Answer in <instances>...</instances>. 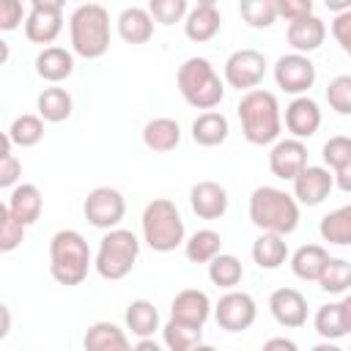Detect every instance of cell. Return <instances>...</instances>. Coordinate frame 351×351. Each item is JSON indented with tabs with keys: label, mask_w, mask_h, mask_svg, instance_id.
<instances>
[{
	"label": "cell",
	"mask_w": 351,
	"mask_h": 351,
	"mask_svg": "<svg viewBox=\"0 0 351 351\" xmlns=\"http://www.w3.org/2000/svg\"><path fill=\"white\" fill-rule=\"evenodd\" d=\"M315 332L324 337V340H340L346 332V324H343V313H340V302L337 304H321L318 313H315Z\"/></svg>",
	"instance_id": "d590c367"
},
{
	"label": "cell",
	"mask_w": 351,
	"mask_h": 351,
	"mask_svg": "<svg viewBox=\"0 0 351 351\" xmlns=\"http://www.w3.org/2000/svg\"><path fill=\"white\" fill-rule=\"evenodd\" d=\"M321 126V110L310 96H296L285 107V129L293 134V140H307Z\"/></svg>",
	"instance_id": "d6986e66"
},
{
	"label": "cell",
	"mask_w": 351,
	"mask_h": 351,
	"mask_svg": "<svg viewBox=\"0 0 351 351\" xmlns=\"http://www.w3.org/2000/svg\"><path fill=\"white\" fill-rule=\"evenodd\" d=\"M137 255H140L137 236L132 230L115 228V230H107L104 233L93 266H96L99 277H104V280H123L134 269Z\"/></svg>",
	"instance_id": "52a82bcc"
},
{
	"label": "cell",
	"mask_w": 351,
	"mask_h": 351,
	"mask_svg": "<svg viewBox=\"0 0 351 351\" xmlns=\"http://www.w3.org/2000/svg\"><path fill=\"white\" fill-rule=\"evenodd\" d=\"M132 351H162V346L154 337H148V340H140L137 346H132Z\"/></svg>",
	"instance_id": "f907efd6"
},
{
	"label": "cell",
	"mask_w": 351,
	"mask_h": 351,
	"mask_svg": "<svg viewBox=\"0 0 351 351\" xmlns=\"http://www.w3.org/2000/svg\"><path fill=\"white\" fill-rule=\"evenodd\" d=\"M255 315H258L255 299L244 291H228L214 304V318L225 332H247L255 324Z\"/></svg>",
	"instance_id": "7c38bea8"
},
{
	"label": "cell",
	"mask_w": 351,
	"mask_h": 351,
	"mask_svg": "<svg viewBox=\"0 0 351 351\" xmlns=\"http://www.w3.org/2000/svg\"><path fill=\"white\" fill-rule=\"evenodd\" d=\"M192 351H217V348H214V346H208V343H197Z\"/></svg>",
	"instance_id": "11a10c76"
},
{
	"label": "cell",
	"mask_w": 351,
	"mask_h": 351,
	"mask_svg": "<svg viewBox=\"0 0 351 351\" xmlns=\"http://www.w3.org/2000/svg\"><path fill=\"white\" fill-rule=\"evenodd\" d=\"M326 101L337 115H351V74H340L326 85Z\"/></svg>",
	"instance_id": "ab89813d"
},
{
	"label": "cell",
	"mask_w": 351,
	"mask_h": 351,
	"mask_svg": "<svg viewBox=\"0 0 351 351\" xmlns=\"http://www.w3.org/2000/svg\"><path fill=\"white\" fill-rule=\"evenodd\" d=\"M5 206H8V211L27 228V225L38 222L41 208H44V197H41V192H38L36 184H16V186L11 189Z\"/></svg>",
	"instance_id": "44dd1931"
},
{
	"label": "cell",
	"mask_w": 351,
	"mask_h": 351,
	"mask_svg": "<svg viewBox=\"0 0 351 351\" xmlns=\"http://www.w3.org/2000/svg\"><path fill=\"white\" fill-rule=\"evenodd\" d=\"M335 186L343 192H351V162H346L340 170H335Z\"/></svg>",
	"instance_id": "c3c4849f"
},
{
	"label": "cell",
	"mask_w": 351,
	"mask_h": 351,
	"mask_svg": "<svg viewBox=\"0 0 351 351\" xmlns=\"http://www.w3.org/2000/svg\"><path fill=\"white\" fill-rule=\"evenodd\" d=\"M274 82L277 88H282L285 93L302 96L313 88L315 82V63L307 55L291 52V55H280L274 63Z\"/></svg>",
	"instance_id": "8fae6325"
},
{
	"label": "cell",
	"mask_w": 351,
	"mask_h": 351,
	"mask_svg": "<svg viewBox=\"0 0 351 351\" xmlns=\"http://www.w3.org/2000/svg\"><path fill=\"white\" fill-rule=\"evenodd\" d=\"M239 14L250 27H258V30L271 27L277 19V3L274 0H241Z\"/></svg>",
	"instance_id": "8d00e7d4"
},
{
	"label": "cell",
	"mask_w": 351,
	"mask_h": 351,
	"mask_svg": "<svg viewBox=\"0 0 351 351\" xmlns=\"http://www.w3.org/2000/svg\"><path fill=\"white\" fill-rule=\"evenodd\" d=\"M321 239L337 247H348L351 244V203L340 206L335 211H329L326 217H321Z\"/></svg>",
	"instance_id": "4dcf8cb0"
},
{
	"label": "cell",
	"mask_w": 351,
	"mask_h": 351,
	"mask_svg": "<svg viewBox=\"0 0 351 351\" xmlns=\"http://www.w3.org/2000/svg\"><path fill=\"white\" fill-rule=\"evenodd\" d=\"M313 14V0H277V16H285V22H299Z\"/></svg>",
	"instance_id": "7bdbcfd3"
},
{
	"label": "cell",
	"mask_w": 351,
	"mask_h": 351,
	"mask_svg": "<svg viewBox=\"0 0 351 351\" xmlns=\"http://www.w3.org/2000/svg\"><path fill=\"white\" fill-rule=\"evenodd\" d=\"M222 27V16H219V8L214 0H200L184 19V33L189 41L195 44H203V41H211Z\"/></svg>",
	"instance_id": "ac0fdd59"
},
{
	"label": "cell",
	"mask_w": 351,
	"mask_h": 351,
	"mask_svg": "<svg viewBox=\"0 0 351 351\" xmlns=\"http://www.w3.org/2000/svg\"><path fill=\"white\" fill-rule=\"evenodd\" d=\"M324 162L332 167V170H340L346 162H351V137H329L324 143Z\"/></svg>",
	"instance_id": "b9f144b4"
},
{
	"label": "cell",
	"mask_w": 351,
	"mask_h": 351,
	"mask_svg": "<svg viewBox=\"0 0 351 351\" xmlns=\"http://www.w3.org/2000/svg\"><path fill=\"white\" fill-rule=\"evenodd\" d=\"M63 30V3L60 0H33L25 16V36L33 44H52Z\"/></svg>",
	"instance_id": "9c48e42d"
},
{
	"label": "cell",
	"mask_w": 351,
	"mask_h": 351,
	"mask_svg": "<svg viewBox=\"0 0 351 351\" xmlns=\"http://www.w3.org/2000/svg\"><path fill=\"white\" fill-rule=\"evenodd\" d=\"M318 285L326 293H346L351 288V263L346 258H329Z\"/></svg>",
	"instance_id": "e575fe53"
},
{
	"label": "cell",
	"mask_w": 351,
	"mask_h": 351,
	"mask_svg": "<svg viewBox=\"0 0 351 351\" xmlns=\"http://www.w3.org/2000/svg\"><path fill=\"white\" fill-rule=\"evenodd\" d=\"M143 239L154 252H173L178 244H184V219L173 200L154 197L143 211Z\"/></svg>",
	"instance_id": "8992f818"
},
{
	"label": "cell",
	"mask_w": 351,
	"mask_h": 351,
	"mask_svg": "<svg viewBox=\"0 0 351 351\" xmlns=\"http://www.w3.org/2000/svg\"><path fill=\"white\" fill-rule=\"evenodd\" d=\"M239 121H241V134L252 145H269L280 137L282 118H280V104L271 90L255 88L239 99Z\"/></svg>",
	"instance_id": "6da1fadb"
},
{
	"label": "cell",
	"mask_w": 351,
	"mask_h": 351,
	"mask_svg": "<svg viewBox=\"0 0 351 351\" xmlns=\"http://www.w3.org/2000/svg\"><path fill=\"white\" fill-rule=\"evenodd\" d=\"M310 351H343L340 346H335L332 340H324V343H318V346H313Z\"/></svg>",
	"instance_id": "f5cc1de1"
},
{
	"label": "cell",
	"mask_w": 351,
	"mask_h": 351,
	"mask_svg": "<svg viewBox=\"0 0 351 351\" xmlns=\"http://www.w3.org/2000/svg\"><path fill=\"white\" fill-rule=\"evenodd\" d=\"M71 49L85 58L96 60L110 49V14L99 3H82L69 16Z\"/></svg>",
	"instance_id": "3957f363"
},
{
	"label": "cell",
	"mask_w": 351,
	"mask_h": 351,
	"mask_svg": "<svg viewBox=\"0 0 351 351\" xmlns=\"http://www.w3.org/2000/svg\"><path fill=\"white\" fill-rule=\"evenodd\" d=\"M36 74L47 82H63L74 74V55L63 47H44L36 55Z\"/></svg>",
	"instance_id": "7402d4cb"
},
{
	"label": "cell",
	"mask_w": 351,
	"mask_h": 351,
	"mask_svg": "<svg viewBox=\"0 0 351 351\" xmlns=\"http://www.w3.org/2000/svg\"><path fill=\"white\" fill-rule=\"evenodd\" d=\"M148 14L159 25H176V22L186 19L189 11H186V0H151Z\"/></svg>",
	"instance_id": "60d3db41"
},
{
	"label": "cell",
	"mask_w": 351,
	"mask_h": 351,
	"mask_svg": "<svg viewBox=\"0 0 351 351\" xmlns=\"http://www.w3.org/2000/svg\"><path fill=\"white\" fill-rule=\"evenodd\" d=\"M90 247L85 241L82 233L66 228V230H58L49 241V271L55 277V282L71 288V285H80L85 277H88V269H90Z\"/></svg>",
	"instance_id": "277c9868"
},
{
	"label": "cell",
	"mask_w": 351,
	"mask_h": 351,
	"mask_svg": "<svg viewBox=\"0 0 351 351\" xmlns=\"http://www.w3.org/2000/svg\"><path fill=\"white\" fill-rule=\"evenodd\" d=\"M118 36L126 44H145L154 36V16L148 14V8L140 5H129L121 11L118 16Z\"/></svg>",
	"instance_id": "603a6c76"
},
{
	"label": "cell",
	"mask_w": 351,
	"mask_h": 351,
	"mask_svg": "<svg viewBox=\"0 0 351 351\" xmlns=\"http://www.w3.org/2000/svg\"><path fill=\"white\" fill-rule=\"evenodd\" d=\"M189 206L200 219H219L228 211V189L217 181H197L189 189Z\"/></svg>",
	"instance_id": "e0dca14e"
},
{
	"label": "cell",
	"mask_w": 351,
	"mask_h": 351,
	"mask_svg": "<svg viewBox=\"0 0 351 351\" xmlns=\"http://www.w3.org/2000/svg\"><path fill=\"white\" fill-rule=\"evenodd\" d=\"M326 38V25L321 16L310 14L299 22H291L288 25V44L299 52V55H307V52H315Z\"/></svg>",
	"instance_id": "ffe728a7"
},
{
	"label": "cell",
	"mask_w": 351,
	"mask_h": 351,
	"mask_svg": "<svg viewBox=\"0 0 351 351\" xmlns=\"http://www.w3.org/2000/svg\"><path fill=\"white\" fill-rule=\"evenodd\" d=\"M230 134V123L222 112L211 110V112H200L195 121H192V140L197 145H206V148H214L219 143H225Z\"/></svg>",
	"instance_id": "d4e9b609"
},
{
	"label": "cell",
	"mask_w": 351,
	"mask_h": 351,
	"mask_svg": "<svg viewBox=\"0 0 351 351\" xmlns=\"http://www.w3.org/2000/svg\"><path fill=\"white\" fill-rule=\"evenodd\" d=\"M22 3L19 0H3L0 3V30H16L22 22Z\"/></svg>",
	"instance_id": "ee69618b"
},
{
	"label": "cell",
	"mask_w": 351,
	"mask_h": 351,
	"mask_svg": "<svg viewBox=\"0 0 351 351\" xmlns=\"http://www.w3.org/2000/svg\"><path fill=\"white\" fill-rule=\"evenodd\" d=\"M261 351H299V348H296V343L288 340V337H271V340L263 343Z\"/></svg>",
	"instance_id": "7dc6e473"
},
{
	"label": "cell",
	"mask_w": 351,
	"mask_h": 351,
	"mask_svg": "<svg viewBox=\"0 0 351 351\" xmlns=\"http://www.w3.org/2000/svg\"><path fill=\"white\" fill-rule=\"evenodd\" d=\"M250 219L261 233L288 236L299 228V203L277 186H258L250 195Z\"/></svg>",
	"instance_id": "7a4b0ae2"
},
{
	"label": "cell",
	"mask_w": 351,
	"mask_h": 351,
	"mask_svg": "<svg viewBox=\"0 0 351 351\" xmlns=\"http://www.w3.org/2000/svg\"><path fill=\"white\" fill-rule=\"evenodd\" d=\"M22 176V162L8 154V156H0V186H14Z\"/></svg>",
	"instance_id": "bcb514c9"
},
{
	"label": "cell",
	"mask_w": 351,
	"mask_h": 351,
	"mask_svg": "<svg viewBox=\"0 0 351 351\" xmlns=\"http://www.w3.org/2000/svg\"><path fill=\"white\" fill-rule=\"evenodd\" d=\"M200 332H203V329L184 326V324H178V321H173V318L162 326V337H165L167 351H192V348L200 343Z\"/></svg>",
	"instance_id": "74e56055"
},
{
	"label": "cell",
	"mask_w": 351,
	"mask_h": 351,
	"mask_svg": "<svg viewBox=\"0 0 351 351\" xmlns=\"http://www.w3.org/2000/svg\"><path fill=\"white\" fill-rule=\"evenodd\" d=\"M266 74V58L258 49H236L228 60H225V80L230 88L236 90H255L263 82Z\"/></svg>",
	"instance_id": "30bf717a"
},
{
	"label": "cell",
	"mask_w": 351,
	"mask_h": 351,
	"mask_svg": "<svg viewBox=\"0 0 351 351\" xmlns=\"http://www.w3.org/2000/svg\"><path fill=\"white\" fill-rule=\"evenodd\" d=\"M335 186V173L318 165H307L296 178H293V197L302 206H321Z\"/></svg>",
	"instance_id": "4fadbf2b"
},
{
	"label": "cell",
	"mask_w": 351,
	"mask_h": 351,
	"mask_svg": "<svg viewBox=\"0 0 351 351\" xmlns=\"http://www.w3.org/2000/svg\"><path fill=\"white\" fill-rule=\"evenodd\" d=\"M326 8H329V11H335V16H337V14H346V11H351V0H343V3L326 0Z\"/></svg>",
	"instance_id": "816d5d0a"
},
{
	"label": "cell",
	"mask_w": 351,
	"mask_h": 351,
	"mask_svg": "<svg viewBox=\"0 0 351 351\" xmlns=\"http://www.w3.org/2000/svg\"><path fill=\"white\" fill-rule=\"evenodd\" d=\"M340 313H343V324H346V332L351 335V293L340 302Z\"/></svg>",
	"instance_id": "681fc988"
},
{
	"label": "cell",
	"mask_w": 351,
	"mask_h": 351,
	"mask_svg": "<svg viewBox=\"0 0 351 351\" xmlns=\"http://www.w3.org/2000/svg\"><path fill=\"white\" fill-rule=\"evenodd\" d=\"M143 143L145 148L156 154H167L181 143V126L173 118H154L143 126Z\"/></svg>",
	"instance_id": "484cf974"
},
{
	"label": "cell",
	"mask_w": 351,
	"mask_h": 351,
	"mask_svg": "<svg viewBox=\"0 0 351 351\" xmlns=\"http://www.w3.org/2000/svg\"><path fill=\"white\" fill-rule=\"evenodd\" d=\"M82 214L85 219L99 228V230H115L126 214V200L118 189L112 186H96L88 192L85 203H82Z\"/></svg>",
	"instance_id": "ba28073f"
},
{
	"label": "cell",
	"mask_w": 351,
	"mask_h": 351,
	"mask_svg": "<svg viewBox=\"0 0 351 351\" xmlns=\"http://www.w3.org/2000/svg\"><path fill=\"white\" fill-rule=\"evenodd\" d=\"M123 318H126V329L132 335H137L140 340L154 337V332L159 329V310L148 299H134L126 307V315Z\"/></svg>",
	"instance_id": "83f0119b"
},
{
	"label": "cell",
	"mask_w": 351,
	"mask_h": 351,
	"mask_svg": "<svg viewBox=\"0 0 351 351\" xmlns=\"http://www.w3.org/2000/svg\"><path fill=\"white\" fill-rule=\"evenodd\" d=\"M332 36H335V41L343 47V52L351 55V11L337 14V16L332 19Z\"/></svg>",
	"instance_id": "f6af8a7d"
},
{
	"label": "cell",
	"mask_w": 351,
	"mask_h": 351,
	"mask_svg": "<svg viewBox=\"0 0 351 351\" xmlns=\"http://www.w3.org/2000/svg\"><path fill=\"white\" fill-rule=\"evenodd\" d=\"M329 263V252L321 247V244H302L293 258H291V269L299 280H321L324 269Z\"/></svg>",
	"instance_id": "4316f807"
},
{
	"label": "cell",
	"mask_w": 351,
	"mask_h": 351,
	"mask_svg": "<svg viewBox=\"0 0 351 351\" xmlns=\"http://www.w3.org/2000/svg\"><path fill=\"white\" fill-rule=\"evenodd\" d=\"M244 277V266L236 255H225L219 252L211 263H208V280L219 288H236Z\"/></svg>",
	"instance_id": "d6a6232c"
},
{
	"label": "cell",
	"mask_w": 351,
	"mask_h": 351,
	"mask_svg": "<svg viewBox=\"0 0 351 351\" xmlns=\"http://www.w3.org/2000/svg\"><path fill=\"white\" fill-rule=\"evenodd\" d=\"M219 247H222V239L217 230H195L186 241V258L192 263H211L217 255H219Z\"/></svg>",
	"instance_id": "1f68e13d"
},
{
	"label": "cell",
	"mask_w": 351,
	"mask_h": 351,
	"mask_svg": "<svg viewBox=\"0 0 351 351\" xmlns=\"http://www.w3.org/2000/svg\"><path fill=\"white\" fill-rule=\"evenodd\" d=\"M269 310L274 321L285 329H296L307 324V299L296 288H277L269 296Z\"/></svg>",
	"instance_id": "2e32d148"
},
{
	"label": "cell",
	"mask_w": 351,
	"mask_h": 351,
	"mask_svg": "<svg viewBox=\"0 0 351 351\" xmlns=\"http://www.w3.org/2000/svg\"><path fill=\"white\" fill-rule=\"evenodd\" d=\"M176 82H178V90H181L184 101L189 107H195V110L211 112L225 96V88H222V80H219L217 69L211 66V60L197 58V55L186 58L178 66Z\"/></svg>",
	"instance_id": "5b68a950"
},
{
	"label": "cell",
	"mask_w": 351,
	"mask_h": 351,
	"mask_svg": "<svg viewBox=\"0 0 351 351\" xmlns=\"http://www.w3.org/2000/svg\"><path fill=\"white\" fill-rule=\"evenodd\" d=\"M8 326H11V318H8V307H3V335H8Z\"/></svg>",
	"instance_id": "db71d44e"
},
{
	"label": "cell",
	"mask_w": 351,
	"mask_h": 351,
	"mask_svg": "<svg viewBox=\"0 0 351 351\" xmlns=\"http://www.w3.org/2000/svg\"><path fill=\"white\" fill-rule=\"evenodd\" d=\"M348 351H351V348H348Z\"/></svg>",
	"instance_id": "9f6ffc18"
},
{
	"label": "cell",
	"mask_w": 351,
	"mask_h": 351,
	"mask_svg": "<svg viewBox=\"0 0 351 351\" xmlns=\"http://www.w3.org/2000/svg\"><path fill=\"white\" fill-rule=\"evenodd\" d=\"M25 225L8 211V206H0V252H11L22 244Z\"/></svg>",
	"instance_id": "f35d334b"
},
{
	"label": "cell",
	"mask_w": 351,
	"mask_h": 351,
	"mask_svg": "<svg viewBox=\"0 0 351 351\" xmlns=\"http://www.w3.org/2000/svg\"><path fill=\"white\" fill-rule=\"evenodd\" d=\"M269 167L277 178L293 181L304 167H307V148L302 140H277L271 154H269Z\"/></svg>",
	"instance_id": "9a60e30c"
},
{
	"label": "cell",
	"mask_w": 351,
	"mask_h": 351,
	"mask_svg": "<svg viewBox=\"0 0 351 351\" xmlns=\"http://www.w3.org/2000/svg\"><path fill=\"white\" fill-rule=\"evenodd\" d=\"M288 258V244H285V236H277V233H261L255 241H252V261L261 266V269H280Z\"/></svg>",
	"instance_id": "f1b7e54d"
},
{
	"label": "cell",
	"mask_w": 351,
	"mask_h": 351,
	"mask_svg": "<svg viewBox=\"0 0 351 351\" xmlns=\"http://www.w3.org/2000/svg\"><path fill=\"white\" fill-rule=\"evenodd\" d=\"M208 315H211V299L206 291H197V288L178 291L170 304V318L184 326H192V329H203Z\"/></svg>",
	"instance_id": "5bb4252c"
},
{
	"label": "cell",
	"mask_w": 351,
	"mask_h": 351,
	"mask_svg": "<svg viewBox=\"0 0 351 351\" xmlns=\"http://www.w3.org/2000/svg\"><path fill=\"white\" fill-rule=\"evenodd\" d=\"M36 107H38V115L41 121H49V123H60L71 115L74 110V101H71V93L66 88H44L36 99Z\"/></svg>",
	"instance_id": "f546056e"
},
{
	"label": "cell",
	"mask_w": 351,
	"mask_h": 351,
	"mask_svg": "<svg viewBox=\"0 0 351 351\" xmlns=\"http://www.w3.org/2000/svg\"><path fill=\"white\" fill-rule=\"evenodd\" d=\"M82 346L85 351H132L123 329H118L110 321H96L93 326H88Z\"/></svg>",
	"instance_id": "cb8c5ba5"
},
{
	"label": "cell",
	"mask_w": 351,
	"mask_h": 351,
	"mask_svg": "<svg viewBox=\"0 0 351 351\" xmlns=\"http://www.w3.org/2000/svg\"><path fill=\"white\" fill-rule=\"evenodd\" d=\"M8 137L19 148L38 145L41 137H44V121H41V115H19V118H14V123L8 126Z\"/></svg>",
	"instance_id": "836d02e7"
}]
</instances>
